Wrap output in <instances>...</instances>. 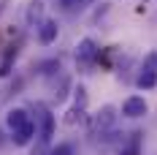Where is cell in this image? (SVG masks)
<instances>
[{
	"label": "cell",
	"instance_id": "cell-1",
	"mask_svg": "<svg viewBox=\"0 0 157 155\" xmlns=\"http://www.w3.org/2000/svg\"><path fill=\"white\" fill-rule=\"evenodd\" d=\"M33 112H35V125H38V144L33 147V155H44L49 147V141L54 136V128H57V120H54V114L49 112L44 104H33Z\"/></svg>",
	"mask_w": 157,
	"mask_h": 155
},
{
	"label": "cell",
	"instance_id": "cell-2",
	"mask_svg": "<svg viewBox=\"0 0 157 155\" xmlns=\"http://www.w3.org/2000/svg\"><path fill=\"white\" fill-rule=\"evenodd\" d=\"M136 84H138L141 90L157 87V55H149V57L144 60L141 71H138V76H136Z\"/></svg>",
	"mask_w": 157,
	"mask_h": 155
},
{
	"label": "cell",
	"instance_id": "cell-3",
	"mask_svg": "<svg viewBox=\"0 0 157 155\" xmlns=\"http://www.w3.org/2000/svg\"><path fill=\"white\" fill-rule=\"evenodd\" d=\"M114 123H117V109L111 106V104H106V106L95 114V120H92V136L109 133L111 128H114Z\"/></svg>",
	"mask_w": 157,
	"mask_h": 155
},
{
	"label": "cell",
	"instance_id": "cell-4",
	"mask_svg": "<svg viewBox=\"0 0 157 155\" xmlns=\"http://www.w3.org/2000/svg\"><path fill=\"white\" fill-rule=\"evenodd\" d=\"M98 57H100V47L95 44L92 38H81L78 47H76V63H81V65H92Z\"/></svg>",
	"mask_w": 157,
	"mask_h": 155
},
{
	"label": "cell",
	"instance_id": "cell-5",
	"mask_svg": "<svg viewBox=\"0 0 157 155\" xmlns=\"http://www.w3.org/2000/svg\"><path fill=\"white\" fill-rule=\"evenodd\" d=\"M35 133H38V125H35V120H27L22 128L11 131V141H14V147H27V144L35 139Z\"/></svg>",
	"mask_w": 157,
	"mask_h": 155
},
{
	"label": "cell",
	"instance_id": "cell-6",
	"mask_svg": "<svg viewBox=\"0 0 157 155\" xmlns=\"http://www.w3.org/2000/svg\"><path fill=\"white\" fill-rule=\"evenodd\" d=\"M35 30H38V41H41L44 47H49V44H54V41H57V33H60V25H57L54 19H41Z\"/></svg>",
	"mask_w": 157,
	"mask_h": 155
},
{
	"label": "cell",
	"instance_id": "cell-7",
	"mask_svg": "<svg viewBox=\"0 0 157 155\" xmlns=\"http://www.w3.org/2000/svg\"><path fill=\"white\" fill-rule=\"evenodd\" d=\"M149 112V106H146V101H144L141 95H130V98H125V104H122V114L125 117H144Z\"/></svg>",
	"mask_w": 157,
	"mask_h": 155
},
{
	"label": "cell",
	"instance_id": "cell-8",
	"mask_svg": "<svg viewBox=\"0 0 157 155\" xmlns=\"http://www.w3.org/2000/svg\"><path fill=\"white\" fill-rule=\"evenodd\" d=\"M141 144H144V133L130 131L127 139H122V144H119V155H141Z\"/></svg>",
	"mask_w": 157,
	"mask_h": 155
},
{
	"label": "cell",
	"instance_id": "cell-9",
	"mask_svg": "<svg viewBox=\"0 0 157 155\" xmlns=\"http://www.w3.org/2000/svg\"><path fill=\"white\" fill-rule=\"evenodd\" d=\"M27 120H33L30 114H27V109H11V112L6 114V125H8V131H16V128H22Z\"/></svg>",
	"mask_w": 157,
	"mask_h": 155
},
{
	"label": "cell",
	"instance_id": "cell-10",
	"mask_svg": "<svg viewBox=\"0 0 157 155\" xmlns=\"http://www.w3.org/2000/svg\"><path fill=\"white\" fill-rule=\"evenodd\" d=\"M95 0H54V6L65 11V14H76V11H84L87 6H92Z\"/></svg>",
	"mask_w": 157,
	"mask_h": 155
},
{
	"label": "cell",
	"instance_id": "cell-11",
	"mask_svg": "<svg viewBox=\"0 0 157 155\" xmlns=\"http://www.w3.org/2000/svg\"><path fill=\"white\" fill-rule=\"evenodd\" d=\"M16 55H19V49H16V47H8L6 52H3V60H0V76H8V74H11V68H14V63H16Z\"/></svg>",
	"mask_w": 157,
	"mask_h": 155
},
{
	"label": "cell",
	"instance_id": "cell-12",
	"mask_svg": "<svg viewBox=\"0 0 157 155\" xmlns=\"http://www.w3.org/2000/svg\"><path fill=\"white\" fill-rule=\"evenodd\" d=\"M41 14H44V0H33L30 8H27V22L30 25H38L41 22Z\"/></svg>",
	"mask_w": 157,
	"mask_h": 155
},
{
	"label": "cell",
	"instance_id": "cell-13",
	"mask_svg": "<svg viewBox=\"0 0 157 155\" xmlns=\"http://www.w3.org/2000/svg\"><path fill=\"white\" fill-rule=\"evenodd\" d=\"M84 120V106H71L68 112H65V117H63V123L65 125H76Z\"/></svg>",
	"mask_w": 157,
	"mask_h": 155
},
{
	"label": "cell",
	"instance_id": "cell-14",
	"mask_svg": "<svg viewBox=\"0 0 157 155\" xmlns=\"http://www.w3.org/2000/svg\"><path fill=\"white\" fill-rule=\"evenodd\" d=\"M57 71H60V60H49V63H41V65H38V74H44V76L57 74Z\"/></svg>",
	"mask_w": 157,
	"mask_h": 155
},
{
	"label": "cell",
	"instance_id": "cell-15",
	"mask_svg": "<svg viewBox=\"0 0 157 155\" xmlns=\"http://www.w3.org/2000/svg\"><path fill=\"white\" fill-rule=\"evenodd\" d=\"M44 155H73V144H71V141H63V144H57L54 150H49V153H44Z\"/></svg>",
	"mask_w": 157,
	"mask_h": 155
},
{
	"label": "cell",
	"instance_id": "cell-16",
	"mask_svg": "<svg viewBox=\"0 0 157 155\" xmlns=\"http://www.w3.org/2000/svg\"><path fill=\"white\" fill-rule=\"evenodd\" d=\"M73 98H76V106H87V90H84L81 84L73 90Z\"/></svg>",
	"mask_w": 157,
	"mask_h": 155
},
{
	"label": "cell",
	"instance_id": "cell-17",
	"mask_svg": "<svg viewBox=\"0 0 157 155\" xmlns=\"http://www.w3.org/2000/svg\"><path fill=\"white\" fill-rule=\"evenodd\" d=\"M144 3H149V0H144Z\"/></svg>",
	"mask_w": 157,
	"mask_h": 155
}]
</instances>
